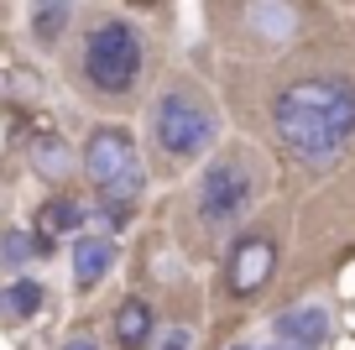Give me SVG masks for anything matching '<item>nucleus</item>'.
Listing matches in <instances>:
<instances>
[{
    "mask_svg": "<svg viewBox=\"0 0 355 350\" xmlns=\"http://www.w3.org/2000/svg\"><path fill=\"white\" fill-rule=\"evenodd\" d=\"M32 162L37 167H42V173H63V167H68V147L63 142H58V136H37V147H32Z\"/></svg>",
    "mask_w": 355,
    "mask_h": 350,
    "instance_id": "ddd939ff",
    "label": "nucleus"
},
{
    "mask_svg": "<svg viewBox=\"0 0 355 350\" xmlns=\"http://www.w3.org/2000/svg\"><path fill=\"white\" fill-rule=\"evenodd\" d=\"M42 230H47V235L84 230V209H78L73 199H47V204H42Z\"/></svg>",
    "mask_w": 355,
    "mask_h": 350,
    "instance_id": "f8f14e48",
    "label": "nucleus"
},
{
    "mask_svg": "<svg viewBox=\"0 0 355 350\" xmlns=\"http://www.w3.org/2000/svg\"><path fill=\"white\" fill-rule=\"evenodd\" d=\"M63 350H100V345H94V340H89V335H73V340H68Z\"/></svg>",
    "mask_w": 355,
    "mask_h": 350,
    "instance_id": "dca6fc26",
    "label": "nucleus"
},
{
    "mask_svg": "<svg viewBox=\"0 0 355 350\" xmlns=\"http://www.w3.org/2000/svg\"><path fill=\"white\" fill-rule=\"evenodd\" d=\"M115 340H121L125 350H141L146 340H152V308L141 303V298H125L121 314H115Z\"/></svg>",
    "mask_w": 355,
    "mask_h": 350,
    "instance_id": "1a4fd4ad",
    "label": "nucleus"
},
{
    "mask_svg": "<svg viewBox=\"0 0 355 350\" xmlns=\"http://www.w3.org/2000/svg\"><path fill=\"white\" fill-rule=\"evenodd\" d=\"M277 329H282L288 340H298L303 350H319L324 340H329V314H324V308H313V303H309V308H288V314L277 319Z\"/></svg>",
    "mask_w": 355,
    "mask_h": 350,
    "instance_id": "6e6552de",
    "label": "nucleus"
},
{
    "mask_svg": "<svg viewBox=\"0 0 355 350\" xmlns=\"http://www.w3.org/2000/svg\"><path fill=\"white\" fill-rule=\"evenodd\" d=\"M272 126L303 162H324L355 136V89L340 78H298L272 99Z\"/></svg>",
    "mask_w": 355,
    "mask_h": 350,
    "instance_id": "f257e3e1",
    "label": "nucleus"
},
{
    "mask_svg": "<svg viewBox=\"0 0 355 350\" xmlns=\"http://www.w3.org/2000/svg\"><path fill=\"white\" fill-rule=\"evenodd\" d=\"M84 173L110 204H131V199L141 194V162H136V147H131V136H125L121 126H105V131L89 136Z\"/></svg>",
    "mask_w": 355,
    "mask_h": 350,
    "instance_id": "20e7f679",
    "label": "nucleus"
},
{
    "mask_svg": "<svg viewBox=\"0 0 355 350\" xmlns=\"http://www.w3.org/2000/svg\"><path fill=\"white\" fill-rule=\"evenodd\" d=\"M272 277V246L266 241H241L230 256V288L235 293H256Z\"/></svg>",
    "mask_w": 355,
    "mask_h": 350,
    "instance_id": "423d86ee",
    "label": "nucleus"
},
{
    "mask_svg": "<svg viewBox=\"0 0 355 350\" xmlns=\"http://www.w3.org/2000/svg\"><path fill=\"white\" fill-rule=\"evenodd\" d=\"M63 26H68V0H37L32 6V37L42 47H53L63 37Z\"/></svg>",
    "mask_w": 355,
    "mask_h": 350,
    "instance_id": "9b49d317",
    "label": "nucleus"
},
{
    "mask_svg": "<svg viewBox=\"0 0 355 350\" xmlns=\"http://www.w3.org/2000/svg\"><path fill=\"white\" fill-rule=\"evenodd\" d=\"M42 298H47V288L42 283H11L6 288V293H0V319H6V324H16V319H32L37 308H42Z\"/></svg>",
    "mask_w": 355,
    "mask_h": 350,
    "instance_id": "9d476101",
    "label": "nucleus"
},
{
    "mask_svg": "<svg viewBox=\"0 0 355 350\" xmlns=\"http://www.w3.org/2000/svg\"><path fill=\"white\" fill-rule=\"evenodd\" d=\"M214 110L204 105V94H193L189 84H173L152 105V142L167 162H193L199 152H209L214 142Z\"/></svg>",
    "mask_w": 355,
    "mask_h": 350,
    "instance_id": "f03ea898",
    "label": "nucleus"
},
{
    "mask_svg": "<svg viewBox=\"0 0 355 350\" xmlns=\"http://www.w3.org/2000/svg\"><path fill=\"white\" fill-rule=\"evenodd\" d=\"M0 256H6L11 267L32 262V235H21V230H6V235H0Z\"/></svg>",
    "mask_w": 355,
    "mask_h": 350,
    "instance_id": "4468645a",
    "label": "nucleus"
},
{
    "mask_svg": "<svg viewBox=\"0 0 355 350\" xmlns=\"http://www.w3.org/2000/svg\"><path fill=\"white\" fill-rule=\"evenodd\" d=\"M84 74L100 94H125L141 78V37L131 22H100L84 37Z\"/></svg>",
    "mask_w": 355,
    "mask_h": 350,
    "instance_id": "7ed1b4c3",
    "label": "nucleus"
},
{
    "mask_svg": "<svg viewBox=\"0 0 355 350\" xmlns=\"http://www.w3.org/2000/svg\"><path fill=\"white\" fill-rule=\"evenodd\" d=\"M251 204H256V178H251V167H245L241 157L209 162V173H204V183H199V215H204V225L225 235V230L245 225Z\"/></svg>",
    "mask_w": 355,
    "mask_h": 350,
    "instance_id": "39448f33",
    "label": "nucleus"
},
{
    "mask_svg": "<svg viewBox=\"0 0 355 350\" xmlns=\"http://www.w3.org/2000/svg\"><path fill=\"white\" fill-rule=\"evenodd\" d=\"M272 350H298V345H272Z\"/></svg>",
    "mask_w": 355,
    "mask_h": 350,
    "instance_id": "f3484780",
    "label": "nucleus"
},
{
    "mask_svg": "<svg viewBox=\"0 0 355 350\" xmlns=\"http://www.w3.org/2000/svg\"><path fill=\"white\" fill-rule=\"evenodd\" d=\"M162 350H193V335L189 329H173V335L162 340Z\"/></svg>",
    "mask_w": 355,
    "mask_h": 350,
    "instance_id": "2eb2a0df",
    "label": "nucleus"
},
{
    "mask_svg": "<svg viewBox=\"0 0 355 350\" xmlns=\"http://www.w3.org/2000/svg\"><path fill=\"white\" fill-rule=\"evenodd\" d=\"M235 350H245V345H235Z\"/></svg>",
    "mask_w": 355,
    "mask_h": 350,
    "instance_id": "a211bd4d",
    "label": "nucleus"
},
{
    "mask_svg": "<svg viewBox=\"0 0 355 350\" xmlns=\"http://www.w3.org/2000/svg\"><path fill=\"white\" fill-rule=\"evenodd\" d=\"M110 267H115V246L105 241V235H78V241H73V283L78 288L105 283Z\"/></svg>",
    "mask_w": 355,
    "mask_h": 350,
    "instance_id": "0eeeda50",
    "label": "nucleus"
}]
</instances>
